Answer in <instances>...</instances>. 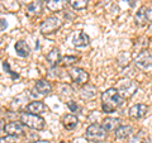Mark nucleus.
<instances>
[{
    "label": "nucleus",
    "mask_w": 152,
    "mask_h": 143,
    "mask_svg": "<svg viewBox=\"0 0 152 143\" xmlns=\"http://www.w3.org/2000/svg\"><path fill=\"white\" fill-rule=\"evenodd\" d=\"M124 103L118 90L115 88H110L102 94V109L104 113H113L118 108H121Z\"/></svg>",
    "instance_id": "1"
},
{
    "label": "nucleus",
    "mask_w": 152,
    "mask_h": 143,
    "mask_svg": "<svg viewBox=\"0 0 152 143\" xmlns=\"http://www.w3.org/2000/svg\"><path fill=\"white\" fill-rule=\"evenodd\" d=\"M85 137L86 139L91 143H103L107 141L108 133L105 132V129L102 127V124H98V123H93L86 128V133H85Z\"/></svg>",
    "instance_id": "2"
},
{
    "label": "nucleus",
    "mask_w": 152,
    "mask_h": 143,
    "mask_svg": "<svg viewBox=\"0 0 152 143\" xmlns=\"http://www.w3.org/2000/svg\"><path fill=\"white\" fill-rule=\"evenodd\" d=\"M20 123L23 125L31 128V129H34V131L45 129V125H46V122L43 118L41 115L32 114V113H23L20 115Z\"/></svg>",
    "instance_id": "3"
},
{
    "label": "nucleus",
    "mask_w": 152,
    "mask_h": 143,
    "mask_svg": "<svg viewBox=\"0 0 152 143\" xmlns=\"http://www.w3.org/2000/svg\"><path fill=\"white\" fill-rule=\"evenodd\" d=\"M61 27H62V20L56 15H51V17H47L45 20L41 23L39 31H41L42 34L50 36V34L56 33Z\"/></svg>",
    "instance_id": "4"
},
{
    "label": "nucleus",
    "mask_w": 152,
    "mask_h": 143,
    "mask_svg": "<svg viewBox=\"0 0 152 143\" xmlns=\"http://www.w3.org/2000/svg\"><path fill=\"white\" fill-rule=\"evenodd\" d=\"M115 89L118 90V93H119V95L123 99H128V98H132L133 95L137 93V90H138V85H137L134 81L124 79V80L119 81L118 88H115Z\"/></svg>",
    "instance_id": "5"
},
{
    "label": "nucleus",
    "mask_w": 152,
    "mask_h": 143,
    "mask_svg": "<svg viewBox=\"0 0 152 143\" xmlns=\"http://www.w3.org/2000/svg\"><path fill=\"white\" fill-rule=\"evenodd\" d=\"M134 63L137 67L142 70H148L152 67V52L148 50H142L138 55H137Z\"/></svg>",
    "instance_id": "6"
},
{
    "label": "nucleus",
    "mask_w": 152,
    "mask_h": 143,
    "mask_svg": "<svg viewBox=\"0 0 152 143\" xmlns=\"http://www.w3.org/2000/svg\"><path fill=\"white\" fill-rule=\"evenodd\" d=\"M69 76L77 85L88 84V80H89V74L84 69H80V67H72L69 71Z\"/></svg>",
    "instance_id": "7"
},
{
    "label": "nucleus",
    "mask_w": 152,
    "mask_h": 143,
    "mask_svg": "<svg viewBox=\"0 0 152 143\" xmlns=\"http://www.w3.org/2000/svg\"><path fill=\"white\" fill-rule=\"evenodd\" d=\"M147 113H148V107L146 104H136L128 110V115H129L131 119H136L137 120V119L143 118Z\"/></svg>",
    "instance_id": "8"
},
{
    "label": "nucleus",
    "mask_w": 152,
    "mask_h": 143,
    "mask_svg": "<svg viewBox=\"0 0 152 143\" xmlns=\"http://www.w3.org/2000/svg\"><path fill=\"white\" fill-rule=\"evenodd\" d=\"M26 109L28 113L37 114V115L48 112V107H47L43 101H39V100H34V101H31L29 104H27Z\"/></svg>",
    "instance_id": "9"
},
{
    "label": "nucleus",
    "mask_w": 152,
    "mask_h": 143,
    "mask_svg": "<svg viewBox=\"0 0 152 143\" xmlns=\"http://www.w3.org/2000/svg\"><path fill=\"white\" fill-rule=\"evenodd\" d=\"M4 131H5L7 134L9 136H22L24 133V129H23V124L19 122H9L4 125Z\"/></svg>",
    "instance_id": "10"
},
{
    "label": "nucleus",
    "mask_w": 152,
    "mask_h": 143,
    "mask_svg": "<svg viewBox=\"0 0 152 143\" xmlns=\"http://www.w3.org/2000/svg\"><path fill=\"white\" fill-rule=\"evenodd\" d=\"M96 93H98L96 86H94L91 84H85V85H83V88L80 89L79 95L83 100H91L96 96Z\"/></svg>",
    "instance_id": "11"
},
{
    "label": "nucleus",
    "mask_w": 152,
    "mask_h": 143,
    "mask_svg": "<svg viewBox=\"0 0 152 143\" xmlns=\"http://www.w3.org/2000/svg\"><path fill=\"white\" fill-rule=\"evenodd\" d=\"M121 125V119L119 118H113V117H108L103 120L102 127L105 129V132H113L115 131L118 127Z\"/></svg>",
    "instance_id": "12"
},
{
    "label": "nucleus",
    "mask_w": 152,
    "mask_h": 143,
    "mask_svg": "<svg viewBox=\"0 0 152 143\" xmlns=\"http://www.w3.org/2000/svg\"><path fill=\"white\" fill-rule=\"evenodd\" d=\"M34 90L41 95H48L52 91V85L47 80H37L34 84Z\"/></svg>",
    "instance_id": "13"
},
{
    "label": "nucleus",
    "mask_w": 152,
    "mask_h": 143,
    "mask_svg": "<svg viewBox=\"0 0 152 143\" xmlns=\"http://www.w3.org/2000/svg\"><path fill=\"white\" fill-rule=\"evenodd\" d=\"M79 124V119L75 114H66L62 117V125L69 131L75 129Z\"/></svg>",
    "instance_id": "14"
},
{
    "label": "nucleus",
    "mask_w": 152,
    "mask_h": 143,
    "mask_svg": "<svg viewBox=\"0 0 152 143\" xmlns=\"http://www.w3.org/2000/svg\"><path fill=\"white\" fill-rule=\"evenodd\" d=\"M90 43V37L84 32H79L72 38V45L75 47H85Z\"/></svg>",
    "instance_id": "15"
},
{
    "label": "nucleus",
    "mask_w": 152,
    "mask_h": 143,
    "mask_svg": "<svg viewBox=\"0 0 152 143\" xmlns=\"http://www.w3.org/2000/svg\"><path fill=\"white\" fill-rule=\"evenodd\" d=\"M14 50H15L17 55L19 57H23V58H26V57H28L31 55L29 46H28V43H26L24 41H18L15 43V46H14Z\"/></svg>",
    "instance_id": "16"
},
{
    "label": "nucleus",
    "mask_w": 152,
    "mask_h": 143,
    "mask_svg": "<svg viewBox=\"0 0 152 143\" xmlns=\"http://www.w3.org/2000/svg\"><path fill=\"white\" fill-rule=\"evenodd\" d=\"M133 133V128L131 125H119L114 131V136L118 139H126V138L131 137Z\"/></svg>",
    "instance_id": "17"
},
{
    "label": "nucleus",
    "mask_w": 152,
    "mask_h": 143,
    "mask_svg": "<svg viewBox=\"0 0 152 143\" xmlns=\"http://www.w3.org/2000/svg\"><path fill=\"white\" fill-rule=\"evenodd\" d=\"M61 53H60V51L57 50V48H53V50H51L48 53H47L46 56V60H47V62H48L52 67H56L57 65H58L61 62Z\"/></svg>",
    "instance_id": "18"
},
{
    "label": "nucleus",
    "mask_w": 152,
    "mask_h": 143,
    "mask_svg": "<svg viewBox=\"0 0 152 143\" xmlns=\"http://www.w3.org/2000/svg\"><path fill=\"white\" fill-rule=\"evenodd\" d=\"M42 10H43V5H42V3L38 1V0L32 1L31 4H28V7H27V14L31 17L39 15V14H42Z\"/></svg>",
    "instance_id": "19"
},
{
    "label": "nucleus",
    "mask_w": 152,
    "mask_h": 143,
    "mask_svg": "<svg viewBox=\"0 0 152 143\" xmlns=\"http://www.w3.org/2000/svg\"><path fill=\"white\" fill-rule=\"evenodd\" d=\"M66 7V0H48L46 1V8L51 12H61Z\"/></svg>",
    "instance_id": "20"
},
{
    "label": "nucleus",
    "mask_w": 152,
    "mask_h": 143,
    "mask_svg": "<svg viewBox=\"0 0 152 143\" xmlns=\"http://www.w3.org/2000/svg\"><path fill=\"white\" fill-rule=\"evenodd\" d=\"M146 8L147 7H141L138 9V12H137L136 17H134V20H136V24L140 26V27H143L146 26L147 23H148V20H147V17H146Z\"/></svg>",
    "instance_id": "21"
},
{
    "label": "nucleus",
    "mask_w": 152,
    "mask_h": 143,
    "mask_svg": "<svg viewBox=\"0 0 152 143\" xmlns=\"http://www.w3.org/2000/svg\"><path fill=\"white\" fill-rule=\"evenodd\" d=\"M89 0H69L70 7L75 9V10H83L88 7Z\"/></svg>",
    "instance_id": "22"
},
{
    "label": "nucleus",
    "mask_w": 152,
    "mask_h": 143,
    "mask_svg": "<svg viewBox=\"0 0 152 143\" xmlns=\"http://www.w3.org/2000/svg\"><path fill=\"white\" fill-rule=\"evenodd\" d=\"M77 61H79V58L76 56H65L61 58L60 63H62L64 66H72L75 63H77Z\"/></svg>",
    "instance_id": "23"
},
{
    "label": "nucleus",
    "mask_w": 152,
    "mask_h": 143,
    "mask_svg": "<svg viewBox=\"0 0 152 143\" xmlns=\"http://www.w3.org/2000/svg\"><path fill=\"white\" fill-rule=\"evenodd\" d=\"M18 142V137L17 136H4L0 137V143H17Z\"/></svg>",
    "instance_id": "24"
},
{
    "label": "nucleus",
    "mask_w": 152,
    "mask_h": 143,
    "mask_svg": "<svg viewBox=\"0 0 152 143\" xmlns=\"http://www.w3.org/2000/svg\"><path fill=\"white\" fill-rule=\"evenodd\" d=\"M66 105H67V108H69L72 113H77V110H79V105H77V104H76L75 101H72V100H70V101L66 103Z\"/></svg>",
    "instance_id": "25"
},
{
    "label": "nucleus",
    "mask_w": 152,
    "mask_h": 143,
    "mask_svg": "<svg viewBox=\"0 0 152 143\" xmlns=\"http://www.w3.org/2000/svg\"><path fill=\"white\" fill-rule=\"evenodd\" d=\"M146 17H147L148 23H152V7L146 8Z\"/></svg>",
    "instance_id": "26"
},
{
    "label": "nucleus",
    "mask_w": 152,
    "mask_h": 143,
    "mask_svg": "<svg viewBox=\"0 0 152 143\" xmlns=\"http://www.w3.org/2000/svg\"><path fill=\"white\" fill-rule=\"evenodd\" d=\"M7 27H8V23H7L5 19H0V32L5 31Z\"/></svg>",
    "instance_id": "27"
},
{
    "label": "nucleus",
    "mask_w": 152,
    "mask_h": 143,
    "mask_svg": "<svg viewBox=\"0 0 152 143\" xmlns=\"http://www.w3.org/2000/svg\"><path fill=\"white\" fill-rule=\"evenodd\" d=\"M123 1H127L128 4H129V7H134L136 5V0H123Z\"/></svg>",
    "instance_id": "28"
},
{
    "label": "nucleus",
    "mask_w": 152,
    "mask_h": 143,
    "mask_svg": "<svg viewBox=\"0 0 152 143\" xmlns=\"http://www.w3.org/2000/svg\"><path fill=\"white\" fill-rule=\"evenodd\" d=\"M4 125H5V123H4L3 119H0V131L4 129Z\"/></svg>",
    "instance_id": "29"
},
{
    "label": "nucleus",
    "mask_w": 152,
    "mask_h": 143,
    "mask_svg": "<svg viewBox=\"0 0 152 143\" xmlns=\"http://www.w3.org/2000/svg\"><path fill=\"white\" fill-rule=\"evenodd\" d=\"M32 143H50L48 141H36V142H32Z\"/></svg>",
    "instance_id": "30"
},
{
    "label": "nucleus",
    "mask_w": 152,
    "mask_h": 143,
    "mask_svg": "<svg viewBox=\"0 0 152 143\" xmlns=\"http://www.w3.org/2000/svg\"><path fill=\"white\" fill-rule=\"evenodd\" d=\"M148 32H150V34H152V23H151V26L148 27Z\"/></svg>",
    "instance_id": "31"
},
{
    "label": "nucleus",
    "mask_w": 152,
    "mask_h": 143,
    "mask_svg": "<svg viewBox=\"0 0 152 143\" xmlns=\"http://www.w3.org/2000/svg\"><path fill=\"white\" fill-rule=\"evenodd\" d=\"M3 114H4V109H3L1 107H0V117H1V115H3Z\"/></svg>",
    "instance_id": "32"
},
{
    "label": "nucleus",
    "mask_w": 152,
    "mask_h": 143,
    "mask_svg": "<svg viewBox=\"0 0 152 143\" xmlns=\"http://www.w3.org/2000/svg\"><path fill=\"white\" fill-rule=\"evenodd\" d=\"M38 1H41V3H42V1H48V0H38Z\"/></svg>",
    "instance_id": "33"
},
{
    "label": "nucleus",
    "mask_w": 152,
    "mask_h": 143,
    "mask_svg": "<svg viewBox=\"0 0 152 143\" xmlns=\"http://www.w3.org/2000/svg\"><path fill=\"white\" fill-rule=\"evenodd\" d=\"M142 143H151L150 141H145V142H142Z\"/></svg>",
    "instance_id": "34"
},
{
    "label": "nucleus",
    "mask_w": 152,
    "mask_h": 143,
    "mask_svg": "<svg viewBox=\"0 0 152 143\" xmlns=\"http://www.w3.org/2000/svg\"><path fill=\"white\" fill-rule=\"evenodd\" d=\"M1 41H3V39H1V37H0V45H1Z\"/></svg>",
    "instance_id": "35"
},
{
    "label": "nucleus",
    "mask_w": 152,
    "mask_h": 143,
    "mask_svg": "<svg viewBox=\"0 0 152 143\" xmlns=\"http://www.w3.org/2000/svg\"><path fill=\"white\" fill-rule=\"evenodd\" d=\"M60 143H65V142H60Z\"/></svg>",
    "instance_id": "36"
}]
</instances>
